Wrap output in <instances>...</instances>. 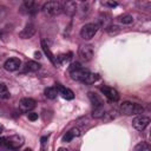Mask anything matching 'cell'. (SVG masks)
I'll return each instance as SVG.
<instances>
[{"instance_id":"cell-9","label":"cell","mask_w":151,"mask_h":151,"mask_svg":"<svg viewBox=\"0 0 151 151\" xmlns=\"http://www.w3.org/2000/svg\"><path fill=\"white\" fill-rule=\"evenodd\" d=\"M20 11L21 13H25V14H34L38 12V5L35 1H32V0L24 1L20 7Z\"/></svg>"},{"instance_id":"cell-6","label":"cell","mask_w":151,"mask_h":151,"mask_svg":"<svg viewBox=\"0 0 151 151\" xmlns=\"http://www.w3.org/2000/svg\"><path fill=\"white\" fill-rule=\"evenodd\" d=\"M150 124V118L146 116H137L133 120H132V126L137 130V131H143L147 127V125Z\"/></svg>"},{"instance_id":"cell-12","label":"cell","mask_w":151,"mask_h":151,"mask_svg":"<svg viewBox=\"0 0 151 151\" xmlns=\"http://www.w3.org/2000/svg\"><path fill=\"white\" fill-rule=\"evenodd\" d=\"M37 105V101L32 98H22L19 101V107L22 112H29L32 111Z\"/></svg>"},{"instance_id":"cell-35","label":"cell","mask_w":151,"mask_h":151,"mask_svg":"<svg viewBox=\"0 0 151 151\" xmlns=\"http://www.w3.org/2000/svg\"><path fill=\"white\" fill-rule=\"evenodd\" d=\"M2 132V126H0V133Z\"/></svg>"},{"instance_id":"cell-13","label":"cell","mask_w":151,"mask_h":151,"mask_svg":"<svg viewBox=\"0 0 151 151\" xmlns=\"http://www.w3.org/2000/svg\"><path fill=\"white\" fill-rule=\"evenodd\" d=\"M55 88H57L58 94H60L64 99H66V100H72V99L74 98V93H73L72 90H70V88H67V87H65V86H63V85H60V84H57V85H55Z\"/></svg>"},{"instance_id":"cell-3","label":"cell","mask_w":151,"mask_h":151,"mask_svg":"<svg viewBox=\"0 0 151 151\" xmlns=\"http://www.w3.org/2000/svg\"><path fill=\"white\" fill-rule=\"evenodd\" d=\"M120 112L125 116H132V114H138L142 113L144 111V107L137 103H132V101H123L120 104L119 107Z\"/></svg>"},{"instance_id":"cell-2","label":"cell","mask_w":151,"mask_h":151,"mask_svg":"<svg viewBox=\"0 0 151 151\" xmlns=\"http://www.w3.org/2000/svg\"><path fill=\"white\" fill-rule=\"evenodd\" d=\"M41 11L47 17H57L63 12V4L59 1H47L42 5Z\"/></svg>"},{"instance_id":"cell-29","label":"cell","mask_w":151,"mask_h":151,"mask_svg":"<svg viewBox=\"0 0 151 151\" xmlns=\"http://www.w3.org/2000/svg\"><path fill=\"white\" fill-rule=\"evenodd\" d=\"M27 118H28L29 120L34 122V120L38 119V113H35V112H28V113H27Z\"/></svg>"},{"instance_id":"cell-4","label":"cell","mask_w":151,"mask_h":151,"mask_svg":"<svg viewBox=\"0 0 151 151\" xmlns=\"http://www.w3.org/2000/svg\"><path fill=\"white\" fill-rule=\"evenodd\" d=\"M98 28H99L98 25L94 24V22L85 24V25L81 27V29H80V37H81L84 40H90V39H92V38L96 35Z\"/></svg>"},{"instance_id":"cell-17","label":"cell","mask_w":151,"mask_h":151,"mask_svg":"<svg viewBox=\"0 0 151 151\" xmlns=\"http://www.w3.org/2000/svg\"><path fill=\"white\" fill-rule=\"evenodd\" d=\"M88 98H90V100H91V103H92V105L94 107L104 106V101H103V99L98 94H96L93 92H88Z\"/></svg>"},{"instance_id":"cell-20","label":"cell","mask_w":151,"mask_h":151,"mask_svg":"<svg viewBox=\"0 0 151 151\" xmlns=\"http://www.w3.org/2000/svg\"><path fill=\"white\" fill-rule=\"evenodd\" d=\"M117 21L120 22V24H123V25H130V24L133 22V18L130 14H123V15H120V17L117 18Z\"/></svg>"},{"instance_id":"cell-8","label":"cell","mask_w":151,"mask_h":151,"mask_svg":"<svg viewBox=\"0 0 151 151\" xmlns=\"http://www.w3.org/2000/svg\"><path fill=\"white\" fill-rule=\"evenodd\" d=\"M100 92L111 101H117L119 99V93L116 88L110 87V86H101L100 87Z\"/></svg>"},{"instance_id":"cell-15","label":"cell","mask_w":151,"mask_h":151,"mask_svg":"<svg viewBox=\"0 0 151 151\" xmlns=\"http://www.w3.org/2000/svg\"><path fill=\"white\" fill-rule=\"evenodd\" d=\"M63 11H64L67 15L72 17V15L76 13V11H77V2H74V1H66V2L63 5Z\"/></svg>"},{"instance_id":"cell-11","label":"cell","mask_w":151,"mask_h":151,"mask_svg":"<svg viewBox=\"0 0 151 151\" xmlns=\"http://www.w3.org/2000/svg\"><path fill=\"white\" fill-rule=\"evenodd\" d=\"M21 66V60L18 59V58H9L5 61L4 64V67L6 71L8 72H14V71H18Z\"/></svg>"},{"instance_id":"cell-28","label":"cell","mask_w":151,"mask_h":151,"mask_svg":"<svg viewBox=\"0 0 151 151\" xmlns=\"http://www.w3.org/2000/svg\"><path fill=\"white\" fill-rule=\"evenodd\" d=\"M0 150H7V144H6V139L5 137H0Z\"/></svg>"},{"instance_id":"cell-5","label":"cell","mask_w":151,"mask_h":151,"mask_svg":"<svg viewBox=\"0 0 151 151\" xmlns=\"http://www.w3.org/2000/svg\"><path fill=\"white\" fill-rule=\"evenodd\" d=\"M6 139V144H7V150H18L19 147L22 146L24 144V139L20 136H9V137H5Z\"/></svg>"},{"instance_id":"cell-25","label":"cell","mask_w":151,"mask_h":151,"mask_svg":"<svg viewBox=\"0 0 151 151\" xmlns=\"http://www.w3.org/2000/svg\"><path fill=\"white\" fill-rule=\"evenodd\" d=\"M105 29H106V32H107L109 34H111V35H112V34H117V33L120 31V28H119L117 25H109Z\"/></svg>"},{"instance_id":"cell-21","label":"cell","mask_w":151,"mask_h":151,"mask_svg":"<svg viewBox=\"0 0 151 151\" xmlns=\"http://www.w3.org/2000/svg\"><path fill=\"white\" fill-rule=\"evenodd\" d=\"M44 93H45L46 98H48V99H55V98H57V94H58L57 88L53 87V86H51V87H46L45 91H44Z\"/></svg>"},{"instance_id":"cell-14","label":"cell","mask_w":151,"mask_h":151,"mask_svg":"<svg viewBox=\"0 0 151 151\" xmlns=\"http://www.w3.org/2000/svg\"><path fill=\"white\" fill-rule=\"evenodd\" d=\"M41 47H42V51H44V53L47 55V58L50 59V61L53 64V65H58V61H57V57H54V54L51 52V50H50V47H48V45H47V42H46V40H41Z\"/></svg>"},{"instance_id":"cell-10","label":"cell","mask_w":151,"mask_h":151,"mask_svg":"<svg viewBox=\"0 0 151 151\" xmlns=\"http://www.w3.org/2000/svg\"><path fill=\"white\" fill-rule=\"evenodd\" d=\"M34 34H35V26H34L33 22H28V24H26L25 27L20 31L19 37H20L21 39H29V38H32Z\"/></svg>"},{"instance_id":"cell-18","label":"cell","mask_w":151,"mask_h":151,"mask_svg":"<svg viewBox=\"0 0 151 151\" xmlns=\"http://www.w3.org/2000/svg\"><path fill=\"white\" fill-rule=\"evenodd\" d=\"M110 21H111V17L107 14V13H104V14H101L100 17H99V20H98V27L100 26V27H104V28H106L109 25H110Z\"/></svg>"},{"instance_id":"cell-22","label":"cell","mask_w":151,"mask_h":151,"mask_svg":"<svg viewBox=\"0 0 151 151\" xmlns=\"http://www.w3.org/2000/svg\"><path fill=\"white\" fill-rule=\"evenodd\" d=\"M9 96H11V94H9L8 88H7V85L4 84V83H1V84H0V99H2V100L8 99Z\"/></svg>"},{"instance_id":"cell-1","label":"cell","mask_w":151,"mask_h":151,"mask_svg":"<svg viewBox=\"0 0 151 151\" xmlns=\"http://www.w3.org/2000/svg\"><path fill=\"white\" fill-rule=\"evenodd\" d=\"M68 71H70V76H71V78H72L73 80H76V81H80V83H84V84H85L87 77H88L90 73H91L90 70H87V68L80 66L79 63H74V64H72V65L70 66Z\"/></svg>"},{"instance_id":"cell-31","label":"cell","mask_w":151,"mask_h":151,"mask_svg":"<svg viewBox=\"0 0 151 151\" xmlns=\"http://www.w3.org/2000/svg\"><path fill=\"white\" fill-rule=\"evenodd\" d=\"M151 6V2L150 1H142V7H144L145 9H149Z\"/></svg>"},{"instance_id":"cell-16","label":"cell","mask_w":151,"mask_h":151,"mask_svg":"<svg viewBox=\"0 0 151 151\" xmlns=\"http://www.w3.org/2000/svg\"><path fill=\"white\" fill-rule=\"evenodd\" d=\"M80 136V131L78 130V129H72V130H70L68 132H66L65 134H64V137H63V142L64 143H68V142H71L74 137H79Z\"/></svg>"},{"instance_id":"cell-23","label":"cell","mask_w":151,"mask_h":151,"mask_svg":"<svg viewBox=\"0 0 151 151\" xmlns=\"http://www.w3.org/2000/svg\"><path fill=\"white\" fill-rule=\"evenodd\" d=\"M105 114V110L103 106L100 107H94L93 111H92V117L93 118H103Z\"/></svg>"},{"instance_id":"cell-19","label":"cell","mask_w":151,"mask_h":151,"mask_svg":"<svg viewBox=\"0 0 151 151\" xmlns=\"http://www.w3.org/2000/svg\"><path fill=\"white\" fill-rule=\"evenodd\" d=\"M39 70H40V64L33 60H29L25 64V72H37Z\"/></svg>"},{"instance_id":"cell-27","label":"cell","mask_w":151,"mask_h":151,"mask_svg":"<svg viewBox=\"0 0 151 151\" xmlns=\"http://www.w3.org/2000/svg\"><path fill=\"white\" fill-rule=\"evenodd\" d=\"M101 4L105 7H110V8H113V7H117L118 6V2H116V1H103Z\"/></svg>"},{"instance_id":"cell-32","label":"cell","mask_w":151,"mask_h":151,"mask_svg":"<svg viewBox=\"0 0 151 151\" xmlns=\"http://www.w3.org/2000/svg\"><path fill=\"white\" fill-rule=\"evenodd\" d=\"M34 57H35L37 59H40V58H41V53H40V52H34Z\"/></svg>"},{"instance_id":"cell-33","label":"cell","mask_w":151,"mask_h":151,"mask_svg":"<svg viewBox=\"0 0 151 151\" xmlns=\"http://www.w3.org/2000/svg\"><path fill=\"white\" fill-rule=\"evenodd\" d=\"M58 151H68L67 149H65V147H59L58 149Z\"/></svg>"},{"instance_id":"cell-26","label":"cell","mask_w":151,"mask_h":151,"mask_svg":"<svg viewBox=\"0 0 151 151\" xmlns=\"http://www.w3.org/2000/svg\"><path fill=\"white\" fill-rule=\"evenodd\" d=\"M71 55H72V53H67V54H61V55L57 57L58 64H61V63H65V61L70 60V59H71Z\"/></svg>"},{"instance_id":"cell-7","label":"cell","mask_w":151,"mask_h":151,"mask_svg":"<svg viewBox=\"0 0 151 151\" xmlns=\"http://www.w3.org/2000/svg\"><path fill=\"white\" fill-rule=\"evenodd\" d=\"M78 53L83 61H90L93 57V48L91 45H81L79 47Z\"/></svg>"},{"instance_id":"cell-24","label":"cell","mask_w":151,"mask_h":151,"mask_svg":"<svg viewBox=\"0 0 151 151\" xmlns=\"http://www.w3.org/2000/svg\"><path fill=\"white\" fill-rule=\"evenodd\" d=\"M133 151H150V146H149L147 143L140 142V143H138V144L134 146Z\"/></svg>"},{"instance_id":"cell-34","label":"cell","mask_w":151,"mask_h":151,"mask_svg":"<svg viewBox=\"0 0 151 151\" xmlns=\"http://www.w3.org/2000/svg\"><path fill=\"white\" fill-rule=\"evenodd\" d=\"M24 151H32V149H28V147H27V149H25Z\"/></svg>"},{"instance_id":"cell-30","label":"cell","mask_w":151,"mask_h":151,"mask_svg":"<svg viewBox=\"0 0 151 151\" xmlns=\"http://www.w3.org/2000/svg\"><path fill=\"white\" fill-rule=\"evenodd\" d=\"M46 140H47V137H42V138H41V151H47Z\"/></svg>"}]
</instances>
